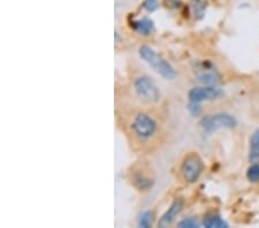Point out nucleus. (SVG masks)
<instances>
[{
    "label": "nucleus",
    "instance_id": "1",
    "mask_svg": "<svg viewBox=\"0 0 259 228\" xmlns=\"http://www.w3.org/2000/svg\"><path fill=\"white\" fill-rule=\"evenodd\" d=\"M140 57L146 64L151 66L154 72H157L165 80H174L177 77V72L172 67V65L168 61H166L164 58L154 51L148 45H142L139 50Z\"/></svg>",
    "mask_w": 259,
    "mask_h": 228
},
{
    "label": "nucleus",
    "instance_id": "2",
    "mask_svg": "<svg viewBox=\"0 0 259 228\" xmlns=\"http://www.w3.org/2000/svg\"><path fill=\"white\" fill-rule=\"evenodd\" d=\"M203 171V160L200 159V157L198 155H196V153H191V155L187 156L185 160L182 161L181 168H180L182 179L185 180L187 184H195L196 181H198Z\"/></svg>",
    "mask_w": 259,
    "mask_h": 228
},
{
    "label": "nucleus",
    "instance_id": "3",
    "mask_svg": "<svg viewBox=\"0 0 259 228\" xmlns=\"http://www.w3.org/2000/svg\"><path fill=\"white\" fill-rule=\"evenodd\" d=\"M132 131L142 141L152 138L157 130V123L150 115L145 113L137 114L131 124Z\"/></svg>",
    "mask_w": 259,
    "mask_h": 228
},
{
    "label": "nucleus",
    "instance_id": "4",
    "mask_svg": "<svg viewBox=\"0 0 259 228\" xmlns=\"http://www.w3.org/2000/svg\"><path fill=\"white\" fill-rule=\"evenodd\" d=\"M136 95L146 103H157L160 99V93L154 82L148 76L137 77L134 82Z\"/></svg>",
    "mask_w": 259,
    "mask_h": 228
},
{
    "label": "nucleus",
    "instance_id": "5",
    "mask_svg": "<svg viewBox=\"0 0 259 228\" xmlns=\"http://www.w3.org/2000/svg\"><path fill=\"white\" fill-rule=\"evenodd\" d=\"M236 123L235 118L226 113L207 115L200 121L203 129L207 132L215 131L221 129V128H234L236 126Z\"/></svg>",
    "mask_w": 259,
    "mask_h": 228
},
{
    "label": "nucleus",
    "instance_id": "6",
    "mask_svg": "<svg viewBox=\"0 0 259 228\" xmlns=\"http://www.w3.org/2000/svg\"><path fill=\"white\" fill-rule=\"evenodd\" d=\"M195 74L198 80L207 85L215 86L220 83V75L217 72L213 65L208 61H203L196 66Z\"/></svg>",
    "mask_w": 259,
    "mask_h": 228
},
{
    "label": "nucleus",
    "instance_id": "7",
    "mask_svg": "<svg viewBox=\"0 0 259 228\" xmlns=\"http://www.w3.org/2000/svg\"><path fill=\"white\" fill-rule=\"evenodd\" d=\"M223 93L221 90L215 88L213 85L204 86V88H194L189 91L188 94V98H189V103H195V104H200L203 102L207 101H213V99H217L220 97Z\"/></svg>",
    "mask_w": 259,
    "mask_h": 228
},
{
    "label": "nucleus",
    "instance_id": "8",
    "mask_svg": "<svg viewBox=\"0 0 259 228\" xmlns=\"http://www.w3.org/2000/svg\"><path fill=\"white\" fill-rule=\"evenodd\" d=\"M183 207V201L180 200V198H177V200H174V202L170 204L169 209L166 211V212L164 213V215L160 218L159 222H158V225H159V227H167L169 226L170 223H172L175 218L178 217L179 213L181 212Z\"/></svg>",
    "mask_w": 259,
    "mask_h": 228
},
{
    "label": "nucleus",
    "instance_id": "9",
    "mask_svg": "<svg viewBox=\"0 0 259 228\" xmlns=\"http://www.w3.org/2000/svg\"><path fill=\"white\" fill-rule=\"evenodd\" d=\"M132 28L135 30L137 34L149 36L151 35L154 30V23L152 20L148 18H142L139 20H133L131 22Z\"/></svg>",
    "mask_w": 259,
    "mask_h": 228
},
{
    "label": "nucleus",
    "instance_id": "10",
    "mask_svg": "<svg viewBox=\"0 0 259 228\" xmlns=\"http://www.w3.org/2000/svg\"><path fill=\"white\" fill-rule=\"evenodd\" d=\"M249 161L250 163H259V128L250 139Z\"/></svg>",
    "mask_w": 259,
    "mask_h": 228
},
{
    "label": "nucleus",
    "instance_id": "11",
    "mask_svg": "<svg viewBox=\"0 0 259 228\" xmlns=\"http://www.w3.org/2000/svg\"><path fill=\"white\" fill-rule=\"evenodd\" d=\"M203 225L207 228H227L228 223L223 220L219 215H208L204 219Z\"/></svg>",
    "mask_w": 259,
    "mask_h": 228
},
{
    "label": "nucleus",
    "instance_id": "12",
    "mask_svg": "<svg viewBox=\"0 0 259 228\" xmlns=\"http://www.w3.org/2000/svg\"><path fill=\"white\" fill-rule=\"evenodd\" d=\"M206 8V0H193V11L197 19L203 18Z\"/></svg>",
    "mask_w": 259,
    "mask_h": 228
},
{
    "label": "nucleus",
    "instance_id": "13",
    "mask_svg": "<svg viewBox=\"0 0 259 228\" xmlns=\"http://www.w3.org/2000/svg\"><path fill=\"white\" fill-rule=\"evenodd\" d=\"M246 179L250 182H259V163H252L246 171Z\"/></svg>",
    "mask_w": 259,
    "mask_h": 228
},
{
    "label": "nucleus",
    "instance_id": "14",
    "mask_svg": "<svg viewBox=\"0 0 259 228\" xmlns=\"http://www.w3.org/2000/svg\"><path fill=\"white\" fill-rule=\"evenodd\" d=\"M153 221V213L151 211H145L142 213L139 218V226L142 228L151 227Z\"/></svg>",
    "mask_w": 259,
    "mask_h": 228
},
{
    "label": "nucleus",
    "instance_id": "15",
    "mask_svg": "<svg viewBox=\"0 0 259 228\" xmlns=\"http://www.w3.org/2000/svg\"><path fill=\"white\" fill-rule=\"evenodd\" d=\"M142 7H143L146 12H149V13H152V12H154L158 7H159V2H158V0H144Z\"/></svg>",
    "mask_w": 259,
    "mask_h": 228
},
{
    "label": "nucleus",
    "instance_id": "16",
    "mask_svg": "<svg viewBox=\"0 0 259 228\" xmlns=\"http://www.w3.org/2000/svg\"><path fill=\"white\" fill-rule=\"evenodd\" d=\"M178 226L181 228H197L199 227V223L197 220H195L194 218H187L180 221Z\"/></svg>",
    "mask_w": 259,
    "mask_h": 228
},
{
    "label": "nucleus",
    "instance_id": "17",
    "mask_svg": "<svg viewBox=\"0 0 259 228\" xmlns=\"http://www.w3.org/2000/svg\"><path fill=\"white\" fill-rule=\"evenodd\" d=\"M188 109H189L190 113L193 115H197L200 114V112H202V109H200V105L199 104H195V103H189V106H188Z\"/></svg>",
    "mask_w": 259,
    "mask_h": 228
},
{
    "label": "nucleus",
    "instance_id": "18",
    "mask_svg": "<svg viewBox=\"0 0 259 228\" xmlns=\"http://www.w3.org/2000/svg\"><path fill=\"white\" fill-rule=\"evenodd\" d=\"M180 3L181 0H166L167 7H177Z\"/></svg>",
    "mask_w": 259,
    "mask_h": 228
}]
</instances>
